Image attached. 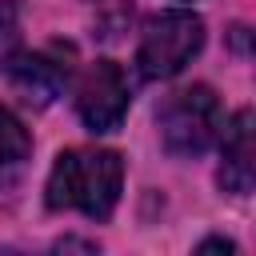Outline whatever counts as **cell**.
<instances>
[{
	"label": "cell",
	"instance_id": "obj_1",
	"mask_svg": "<svg viewBox=\"0 0 256 256\" xmlns=\"http://www.w3.org/2000/svg\"><path fill=\"white\" fill-rule=\"evenodd\" d=\"M124 184V164L108 148H72L60 152L48 176V208H72L88 220H108Z\"/></svg>",
	"mask_w": 256,
	"mask_h": 256
},
{
	"label": "cell",
	"instance_id": "obj_4",
	"mask_svg": "<svg viewBox=\"0 0 256 256\" xmlns=\"http://www.w3.org/2000/svg\"><path fill=\"white\" fill-rule=\"evenodd\" d=\"M128 80L112 60L88 64V72L76 84V112L92 132H116L128 116Z\"/></svg>",
	"mask_w": 256,
	"mask_h": 256
},
{
	"label": "cell",
	"instance_id": "obj_2",
	"mask_svg": "<svg viewBox=\"0 0 256 256\" xmlns=\"http://www.w3.org/2000/svg\"><path fill=\"white\" fill-rule=\"evenodd\" d=\"M200 44H204V20L196 12H164L148 20L136 48V68L144 80H172L192 64Z\"/></svg>",
	"mask_w": 256,
	"mask_h": 256
},
{
	"label": "cell",
	"instance_id": "obj_3",
	"mask_svg": "<svg viewBox=\"0 0 256 256\" xmlns=\"http://www.w3.org/2000/svg\"><path fill=\"white\" fill-rule=\"evenodd\" d=\"M156 124L172 156H200L220 132V100L204 84L180 88L164 100V108L156 112Z\"/></svg>",
	"mask_w": 256,
	"mask_h": 256
},
{
	"label": "cell",
	"instance_id": "obj_5",
	"mask_svg": "<svg viewBox=\"0 0 256 256\" xmlns=\"http://www.w3.org/2000/svg\"><path fill=\"white\" fill-rule=\"evenodd\" d=\"M256 144H252V112L240 108L232 116V124L224 128V164H220V184L236 196L252 192V176H256Z\"/></svg>",
	"mask_w": 256,
	"mask_h": 256
},
{
	"label": "cell",
	"instance_id": "obj_8",
	"mask_svg": "<svg viewBox=\"0 0 256 256\" xmlns=\"http://www.w3.org/2000/svg\"><path fill=\"white\" fill-rule=\"evenodd\" d=\"M20 36V12L12 0H0V52H8Z\"/></svg>",
	"mask_w": 256,
	"mask_h": 256
},
{
	"label": "cell",
	"instance_id": "obj_6",
	"mask_svg": "<svg viewBox=\"0 0 256 256\" xmlns=\"http://www.w3.org/2000/svg\"><path fill=\"white\" fill-rule=\"evenodd\" d=\"M8 80L12 88L32 100V104H48L52 96H60V88L68 84V68L44 52H32V56H12L8 60Z\"/></svg>",
	"mask_w": 256,
	"mask_h": 256
},
{
	"label": "cell",
	"instance_id": "obj_9",
	"mask_svg": "<svg viewBox=\"0 0 256 256\" xmlns=\"http://www.w3.org/2000/svg\"><path fill=\"white\" fill-rule=\"evenodd\" d=\"M200 252H224V256H228V252H236V244H232V240H204Z\"/></svg>",
	"mask_w": 256,
	"mask_h": 256
},
{
	"label": "cell",
	"instance_id": "obj_7",
	"mask_svg": "<svg viewBox=\"0 0 256 256\" xmlns=\"http://www.w3.org/2000/svg\"><path fill=\"white\" fill-rule=\"evenodd\" d=\"M28 152H32L28 128H24L8 108H0V188H4V184H12V180L24 172Z\"/></svg>",
	"mask_w": 256,
	"mask_h": 256
}]
</instances>
